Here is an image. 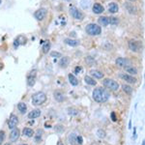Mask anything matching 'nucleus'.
<instances>
[{"instance_id":"obj_16","label":"nucleus","mask_w":145,"mask_h":145,"mask_svg":"<svg viewBox=\"0 0 145 145\" xmlns=\"http://www.w3.org/2000/svg\"><path fill=\"white\" fill-rule=\"evenodd\" d=\"M41 110L40 109H34V110L30 111L28 113V118L29 119H35V118H37L41 115Z\"/></svg>"},{"instance_id":"obj_37","label":"nucleus","mask_w":145,"mask_h":145,"mask_svg":"<svg viewBox=\"0 0 145 145\" xmlns=\"http://www.w3.org/2000/svg\"><path fill=\"white\" fill-rule=\"evenodd\" d=\"M111 119H112V121H113V122H115V121L117 120L116 114H115V112H111Z\"/></svg>"},{"instance_id":"obj_11","label":"nucleus","mask_w":145,"mask_h":145,"mask_svg":"<svg viewBox=\"0 0 145 145\" xmlns=\"http://www.w3.org/2000/svg\"><path fill=\"white\" fill-rule=\"evenodd\" d=\"M19 136H20V132H19V129H13L12 132L10 133V141L11 142H16L18 139L19 138Z\"/></svg>"},{"instance_id":"obj_7","label":"nucleus","mask_w":145,"mask_h":145,"mask_svg":"<svg viewBox=\"0 0 145 145\" xmlns=\"http://www.w3.org/2000/svg\"><path fill=\"white\" fill-rule=\"evenodd\" d=\"M18 124H19V118H18V116L15 115V114H12L10 116L9 121H8V128L13 130L16 128Z\"/></svg>"},{"instance_id":"obj_5","label":"nucleus","mask_w":145,"mask_h":145,"mask_svg":"<svg viewBox=\"0 0 145 145\" xmlns=\"http://www.w3.org/2000/svg\"><path fill=\"white\" fill-rule=\"evenodd\" d=\"M70 14H71V16H72L74 19H77V20H81V19H83V18H84L83 13H81L76 7L72 6V5L70 6Z\"/></svg>"},{"instance_id":"obj_36","label":"nucleus","mask_w":145,"mask_h":145,"mask_svg":"<svg viewBox=\"0 0 145 145\" xmlns=\"http://www.w3.org/2000/svg\"><path fill=\"white\" fill-rule=\"evenodd\" d=\"M76 141H77V144L81 145L83 143V139H82V136H77L76 137Z\"/></svg>"},{"instance_id":"obj_12","label":"nucleus","mask_w":145,"mask_h":145,"mask_svg":"<svg viewBox=\"0 0 145 145\" xmlns=\"http://www.w3.org/2000/svg\"><path fill=\"white\" fill-rule=\"evenodd\" d=\"M26 44V38L24 36H22V35H19V37L15 40L14 47H19V44Z\"/></svg>"},{"instance_id":"obj_17","label":"nucleus","mask_w":145,"mask_h":145,"mask_svg":"<svg viewBox=\"0 0 145 145\" xmlns=\"http://www.w3.org/2000/svg\"><path fill=\"white\" fill-rule=\"evenodd\" d=\"M64 43L68 46H71V47H77L79 44V40H72V39H65Z\"/></svg>"},{"instance_id":"obj_9","label":"nucleus","mask_w":145,"mask_h":145,"mask_svg":"<svg viewBox=\"0 0 145 145\" xmlns=\"http://www.w3.org/2000/svg\"><path fill=\"white\" fill-rule=\"evenodd\" d=\"M46 16H47V10L44 9V8H41V9L37 10L34 14V16L38 20H43L46 18Z\"/></svg>"},{"instance_id":"obj_23","label":"nucleus","mask_w":145,"mask_h":145,"mask_svg":"<svg viewBox=\"0 0 145 145\" xmlns=\"http://www.w3.org/2000/svg\"><path fill=\"white\" fill-rule=\"evenodd\" d=\"M69 80H70V83L74 86H76L77 84H79V80H77V79H76L74 75H72V74H70L69 75Z\"/></svg>"},{"instance_id":"obj_19","label":"nucleus","mask_w":145,"mask_h":145,"mask_svg":"<svg viewBox=\"0 0 145 145\" xmlns=\"http://www.w3.org/2000/svg\"><path fill=\"white\" fill-rule=\"evenodd\" d=\"M118 10H119V7L117 5L116 3H110L109 4V6H108V11H109V13L111 14H115L118 12Z\"/></svg>"},{"instance_id":"obj_30","label":"nucleus","mask_w":145,"mask_h":145,"mask_svg":"<svg viewBox=\"0 0 145 145\" xmlns=\"http://www.w3.org/2000/svg\"><path fill=\"white\" fill-rule=\"evenodd\" d=\"M122 88H123V91L128 95H132V88L131 87L130 85H127V84H124L122 86Z\"/></svg>"},{"instance_id":"obj_18","label":"nucleus","mask_w":145,"mask_h":145,"mask_svg":"<svg viewBox=\"0 0 145 145\" xmlns=\"http://www.w3.org/2000/svg\"><path fill=\"white\" fill-rule=\"evenodd\" d=\"M76 137H77V136H76L75 132H71V133H70V136H69V137H68V140H69L70 144H72V145H77Z\"/></svg>"},{"instance_id":"obj_43","label":"nucleus","mask_w":145,"mask_h":145,"mask_svg":"<svg viewBox=\"0 0 145 145\" xmlns=\"http://www.w3.org/2000/svg\"><path fill=\"white\" fill-rule=\"evenodd\" d=\"M130 1H136V0H130Z\"/></svg>"},{"instance_id":"obj_33","label":"nucleus","mask_w":145,"mask_h":145,"mask_svg":"<svg viewBox=\"0 0 145 145\" xmlns=\"http://www.w3.org/2000/svg\"><path fill=\"white\" fill-rule=\"evenodd\" d=\"M4 139H5V132L4 131H0V145L2 144Z\"/></svg>"},{"instance_id":"obj_4","label":"nucleus","mask_w":145,"mask_h":145,"mask_svg":"<svg viewBox=\"0 0 145 145\" xmlns=\"http://www.w3.org/2000/svg\"><path fill=\"white\" fill-rule=\"evenodd\" d=\"M103 84H104V87L110 89L112 91H117V90L119 89V83L116 82L115 80H113V79H105L104 81H103Z\"/></svg>"},{"instance_id":"obj_2","label":"nucleus","mask_w":145,"mask_h":145,"mask_svg":"<svg viewBox=\"0 0 145 145\" xmlns=\"http://www.w3.org/2000/svg\"><path fill=\"white\" fill-rule=\"evenodd\" d=\"M47 101V95L44 92H37L32 96V104L34 105H41Z\"/></svg>"},{"instance_id":"obj_41","label":"nucleus","mask_w":145,"mask_h":145,"mask_svg":"<svg viewBox=\"0 0 145 145\" xmlns=\"http://www.w3.org/2000/svg\"><path fill=\"white\" fill-rule=\"evenodd\" d=\"M4 145H11V144H10V143H5Z\"/></svg>"},{"instance_id":"obj_42","label":"nucleus","mask_w":145,"mask_h":145,"mask_svg":"<svg viewBox=\"0 0 145 145\" xmlns=\"http://www.w3.org/2000/svg\"><path fill=\"white\" fill-rule=\"evenodd\" d=\"M142 145H145V143H144V141L142 142Z\"/></svg>"},{"instance_id":"obj_38","label":"nucleus","mask_w":145,"mask_h":145,"mask_svg":"<svg viewBox=\"0 0 145 145\" xmlns=\"http://www.w3.org/2000/svg\"><path fill=\"white\" fill-rule=\"evenodd\" d=\"M81 71V67H79V66H77V67H76L75 68V72L76 74H79V72Z\"/></svg>"},{"instance_id":"obj_21","label":"nucleus","mask_w":145,"mask_h":145,"mask_svg":"<svg viewBox=\"0 0 145 145\" xmlns=\"http://www.w3.org/2000/svg\"><path fill=\"white\" fill-rule=\"evenodd\" d=\"M54 98H55V100H56L57 102H63L64 101V95L62 92H60V91H55L54 92Z\"/></svg>"},{"instance_id":"obj_1","label":"nucleus","mask_w":145,"mask_h":145,"mask_svg":"<svg viewBox=\"0 0 145 145\" xmlns=\"http://www.w3.org/2000/svg\"><path fill=\"white\" fill-rule=\"evenodd\" d=\"M93 99L97 103H105L109 99V93L105 89L99 87L93 91Z\"/></svg>"},{"instance_id":"obj_46","label":"nucleus","mask_w":145,"mask_h":145,"mask_svg":"<svg viewBox=\"0 0 145 145\" xmlns=\"http://www.w3.org/2000/svg\"><path fill=\"white\" fill-rule=\"evenodd\" d=\"M0 3H1V0H0Z\"/></svg>"},{"instance_id":"obj_35","label":"nucleus","mask_w":145,"mask_h":145,"mask_svg":"<svg viewBox=\"0 0 145 145\" xmlns=\"http://www.w3.org/2000/svg\"><path fill=\"white\" fill-rule=\"evenodd\" d=\"M117 23H118V19L117 18H114V16L110 18V24H117Z\"/></svg>"},{"instance_id":"obj_28","label":"nucleus","mask_w":145,"mask_h":145,"mask_svg":"<svg viewBox=\"0 0 145 145\" xmlns=\"http://www.w3.org/2000/svg\"><path fill=\"white\" fill-rule=\"evenodd\" d=\"M84 79H85L86 83H87V84H89V85H96V84H97V81H96L94 79H92L91 76H86Z\"/></svg>"},{"instance_id":"obj_22","label":"nucleus","mask_w":145,"mask_h":145,"mask_svg":"<svg viewBox=\"0 0 145 145\" xmlns=\"http://www.w3.org/2000/svg\"><path fill=\"white\" fill-rule=\"evenodd\" d=\"M69 63H70V59L68 57H62L59 62V65L62 67V68H66V67H68Z\"/></svg>"},{"instance_id":"obj_8","label":"nucleus","mask_w":145,"mask_h":145,"mask_svg":"<svg viewBox=\"0 0 145 145\" xmlns=\"http://www.w3.org/2000/svg\"><path fill=\"white\" fill-rule=\"evenodd\" d=\"M129 47L130 49L132 51H138L140 49V47H141V44H140V42L139 41H133V40H131L129 42Z\"/></svg>"},{"instance_id":"obj_25","label":"nucleus","mask_w":145,"mask_h":145,"mask_svg":"<svg viewBox=\"0 0 145 145\" xmlns=\"http://www.w3.org/2000/svg\"><path fill=\"white\" fill-rule=\"evenodd\" d=\"M18 109L20 111V113H25L26 112V109H27V105H26L24 103H19L18 104Z\"/></svg>"},{"instance_id":"obj_20","label":"nucleus","mask_w":145,"mask_h":145,"mask_svg":"<svg viewBox=\"0 0 145 145\" xmlns=\"http://www.w3.org/2000/svg\"><path fill=\"white\" fill-rule=\"evenodd\" d=\"M22 133H23V136H27V137H31V136H34V131L30 128H24L23 131H22Z\"/></svg>"},{"instance_id":"obj_29","label":"nucleus","mask_w":145,"mask_h":145,"mask_svg":"<svg viewBox=\"0 0 145 145\" xmlns=\"http://www.w3.org/2000/svg\"><path fill=\"white\" fill-rule=\"evenodd\" d=\"M125 70H126L127 72H129L131 75H136V74H137V70H136V68H133V67L127 66V67H125Z\"/></svg>"},{"instance_id":"obj_40","label":"nucleus","mask_w":145,"mask_h":145,"mask_svg":"<svg viewBox=\"0 0 145 145\" xmlns=\"http://www.w3.org/2000/svg\"><path fill=\"white\" fill-rule=\"evenodd\" d=\"M2 68H3V65L0 63V69H2Z\"/></svg>"},{"instance_id":"obj_32","label":"nucleus","mask_w":145,"mask_h":145,"mask_svg":"<svg viewBox=\"0 0 145 145\" xmlns=\"http://www.w3.org/2000/svg\"><path fill=\"white\" fill-rule=\"evenodd\" d=\"M97 135L100 138H104L105 137V132L103 131V130H99L98 132H97Z\"/></svg>"},{"instance_id":"obj_45","label":"nucleus","mask_w":145,"mask_h":145,"mask_svg":"<svg viewBox=\"0 0 145 145\" xmlns=\"http://www.w3.org/2000/svg\"><path fill=\"white\" fill-rule=\"evenodd\" d=\"M66 1H71V0H66Z\"/></svg>"},{"instance_id":"obj_26","label":"nucleus","mask_w":145,"mask_h":145,"mask_svg":"<svg viewBox=\"0 0 145 145\" xmlns=\"http://www.w3.org/2000/svg\"><path fill=\"white\" fill-rule=\"evenodd\" d=\"M125 7H126L127 10H128L131 14H136V8L133 6V5H132V4L127 3V4H125Z\"/></svg>"},{"instance_id":"obj_27","label":"nucleus","mask_w":145,"mask_h":145,"mask_svg":"<svg viewBox=\"0 0 145 145\" xmlns=\"http://www.w3.org/2000/svg\"><path fill=\"white\" fill-rule=\"evenodd\" d=\"M35 136V141L37 142H40L42 140V136H43V132H42L41 130H38L37 132H36V135H34Z\"/></svg>"},{"instance_id":"obj_39","label":"nucleus","mask_w":145,"mask_h":145,"mask_svg":"<svg viewBox=\"0 0 145 145\" xmlns=\"http://www.w3.org/2000/svg\"><path fill=\"white\" fill-rule=\"evenodd\" d=\"M57 145H64V144L62 143V141H61V140H59V141H58V143H57Z\"/></svg>"},{"instance_id":"obj_31","label":"nucleus","mask_w":145,"mask_h":145,"mask_svg":"<svg viewBox=\"0 0 145 145\" xmlns=\"http://www.w3.org/2000/svg\"><path fill=\"white\" fill-rule=\"evenodd\" d=\"M49 47H51V44H49V42H47V43L43 46V48H42V49H43V52H44V53H47Z\"/></svg>"},{"instance_id":"obj_15","label":"nucleus","mask_w":145,"mask_h":145,"mask_svg":"<svg viewBox=\"0 0 145 145\" xmlns=\"http://www.w3.org/2000/svg\"><path fill=\"white\" fill-rule=\"evenodd\" d=\"M104 11V8L102 6L101 4L96 3L93 5V12H94L95 14H102Z\"/></svg>"},{"instance_id":"obj_24","label":"nucleus","mask_w":145,"mask_h":145,"mask_svg":"<svg viewBox=\"0 0 145 145\" xmlns=\"http://www.w3.org/2000/svg\"><path fill=\"white\" fill-rule=\"evenodd\" d=\"M91 75L94 77H96V79H102V77H104V74L102 72H100V71H97V70L91 71Z\"/></svg>"},{"instance_id":"obj_14","label":"nucleus","mask_w":145,"mask_h":145,"mask_svg":"<svg viewBox=\"0 0 145 145\" xmlns=\"http://www.w3.org/2000/svg\"><path fill=\"white\" fill-rule=\"evenodd\" d=\"M120 77L124 79V80H126L127 82H129V83H136V79H135L133 76H130V75H126V74L120 75Z\"/></svg>"},{"instance_id":"obj_6","label":"nucleus","mask_w":145,"mask_h":145,"mask_svg":"<svg viewBox=\"0 0 145 145\" xmlns=\"http://www.w3.org/2000/svg\"><path fill=\"white\" fill-rule=\"evenodd\" d=\"M36 76H37V71L36 70H32L31 72L27 75V84L29 86H34L35 82H36Z\"/></svg>"},{"instance_id":"obj_13","label":"nucleus","mask_w":145,"mask_h":145,"mask_svg":"<svg viewBox=\"0 0 145 145\" xmlns=\"http://www.w3.org/2000/svg\"><path fill=\"white\" fill-rule=\"evenodd\" d=\"M99 24H101L103 26H107L108 24H110V18L108 16H100L98 19Z\"/></svg>"},{"instance_id":"obj_34","label":"nucleus","mask_w":145,"mask_h":145,"mask_svg":"<svg viewBox=\"0 0 145 145\" xmlns=\"http://www.w3.org/2000/svg\"><path fill=\"white\" fill-rule=\"evenodd\" d=\"M51 57H61L62 55H61V53L60 52H56V51H52L51 53Z\"/></svg>"},{"instance_id":"obj_44","label":"nucleus","mask_w":145,"mask_h":145,"mask_svg":"<svg viewBox=\"0 0 145 145\" xmlns=\"http://www.w3.org/2000/svg\"><path fill=\"white\" fill-rule=\"evenodd\" d=\"M20 145H27V144H20Z\"/></svg>"},{"instance_id":"obj_10","label":"nucleus","mask_w":145,"mask_h":145,"mask_svg":"<svg viewBox=\"0 0 145 145\" xmlns=\"http://www.w3.org/2000/svg\"><path fill=\"white\" fill-rule=\"evenodd\" d=\"M115 63H116L117 66L119 67H127L131 65V61L127 58H123V57H119L115 60Z\"/></svg>"},{"instance_id":"obj_3","label":"nucleus","mask_w":145,"mask_h":145,"mask_svg":"<svg viewBox=\"0 0 145 145\" xmlns=\"http://www.w3.org/2000/svg\"><path fill=\"white\" fill-rule=\"evenodd\" d=\"M87 34L91 35V36H97V35H100L102 33V28L101 26L97 25L95 23H90L88 25L86 26L85 28Z\"/></svg>"}]
</instances>
